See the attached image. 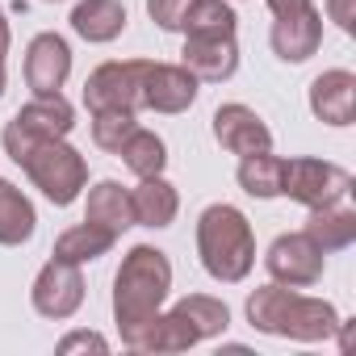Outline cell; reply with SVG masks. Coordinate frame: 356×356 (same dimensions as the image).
<instances>
[{
    "mask_svg": "<svg viewBox=\"0 0 356 356\" xmlns=\"http://www.w3.org/2000/svg\"><path fill=\"white\" fill-rule=\"evenodd\" d=\"M168 289H172L168 256L151 243L130 248L118 277H113V323H118L126 348H134V339L155 323V314L163 310Z\"/></svg>",
    "mask_w": 356,
    "mask_h": 356,
    "instance_id": "1",
    "label": "cell"
},
{
    "mask_svg": "<svg viewBox=\"0 0 356 356\" xmlns=\"http://www.w3.org/2000/svg\"><path fill=\"white\" fill-rule=\"evenodd\" d=\"M248 323L264 335L277 339H298V343H323L335 335L339 314L327 298H306L289 285H260L248 298Z\"/></svg>",
    "mask_w": 356,
    "mask_h": 356,
    "instance_id": "2",
    "label": "cell"
},
{
    "mask_svg": "<svg viewBox=\"0 0 356 356\" xmlns=\"http://www.w3.org/2000/svg\"><path fill=\"white\" fill-rule=\"evenodd\" d=\"M5 151L34 181V189H42V197L55 202V206H72L80 197V189L88 185L84 155L76 147H67L63 138H34V134H22L9 122L5 126Z\"/></svg>",
    "mask_w": 356,
    "mask_h": 356,
    "instance_id": "3",
    "label": "cell"
},
{
    "mask_svg": "<svg viewBox=\"0 0 356 356\" xmlns=\"http://www.w3.org/2000/svg\"><path fill=\"white\" fill-rule=\"evenodd\" d=\"M197 256L214 281H222V285L243 281L256 264V235H252V222L243 218V210H235L227 202L206 206L197 218Z\"/></svg>",
    "mask_w": 356,
    "mask_h": 356,
    "instance_id": "4",
    "label": "cell"
},
{
    "mask_svg": "<svg viewBox=\"0 0 356 356\" xmlns=\"http://www.w3.org/2000/svg\"><path fill=\"white\" fill-rule=\"evenodd\" d=\"M231 327V310L227 302L210 298V293H189L181 298L168 314L159 310L155 323L134 339V352H185L202 339H214Z\"/></svg>",
    "mask_w": 356,
    "mask_h": 356,
    "instance_id": "5",
    "label": "cell"
},
{
    "mask_svg": "<svg viewBox=\"0 0 356 356\" xmlns=\"http://www.w3.org/2000/svg\"><path fill=\"white\" fill-rule=\"evenodd\" d=\"M352 193V172L331 163V159H310V155H298V159H285V181H281V197H293L302 202L306 210H318V206H335Z\"/></svg>",
    "mask_w": 356,
    "mask_h": 356,
    "instance_id": "6",
    "label": "cell"
},
{
    "mask_svg": "<svg viewBox=\"0 0 356 356\" xmlns=\"http://www.w3.org/2000/svg\"><path fill=\"white\" fill-rule=\"evenodd\" d=\"M273 9V51L285 63H306L323 47V17L314 0H268Z\"/></svg>",
    "mask_w": 356,
    "mask_h": 356,
    "instance_id": "7",
    "label": "cell"
},
{
    "mask_svg": "<svg viewBox=\"0 0 356 356\" xmlns=\"http://www.w3.org/2000/svg\"><path fill=\"white\" fill-rule=\"evenodd\" d=\"M151 59H113L101 63L88 80H84V105L97 109H126L138 113L143 109V76H147Z\"/></svg>",
    "mask_w": 356,
    "mask_h": 356,
    "instance_id": "8",
    "label": "cell"
},
{
    "mask_svg": "<svg viewBox=\"0 0 356 356\" xmlns=\"http://www.w3.org/2000/svg\"><path fill=\"white\" fill-rule=\"evenodd\" d=\"M264 268L277 285H289V289H306L323 277L327 268V252L306 235V231H289V235H277L268 256H264Z\"/></svg>",
    "mask_w": 356,
    "mask_h": 356,
    "instance_id": "9",
    "label": "cell"
},
{
    "mask_svg": "<svg viewBox=\"0 0 356 356\" xmlns=\"http://www.w3.org/2000/svg\"><path fill=\"white\" fill-rule=\"evenodd\" d=\"M30 298H34V310L42 314V318H72L76 310H80V302H84V277H80V264H67V260H47L42 264V273L34 277V289H30Z\"/></svg>",
    "mask_w": 356,
    "mask_h": 356,
    "instance_id": "10",
    "label": "cell"
},
{
    "mask_svg": "<svg viewBox=\"0 0 356 356\" xmlns=\"http://www.w3.org/2000/svg\"><path fill=\"white\" fill-rule=\"evenodd\" d=\"M193 101H197V80L181 63H147V76H143V109L185 113Z\"/></svg>",
    "mask_w": 356,
    "mask_h": 356,
    "instance_id": "11",
    "label": "cell"
},
{
    "mask_svg": "<svg viewBox=\"0 0 356 356\" xmlns=\"http://www.w3.org/2000/svg\"><path fill=\"white\" fill-rule=\"evenodd\" d=\"M214 138L231 151V155H256V151H273V130L264 126V118L248 105H218L214 109Z\"/></svg>",
    "mask_w": 356,
    "mask_h": 356,
    "instance_id": "12",
    "label": "cell"
},
{
    "mask_svg": "<svg viewBox=\"0 0 356 356\" xmlns=\"http://www.w3.org/2000/svg\"><path fill=\"white\" fill-rule=\"evenodd\" d=\"M181 67L202 84H222L239 72V47H235V34H222V38H185V51H181Z\"/></svg>",
    "mask_w": 356,
    "mask_h": 356,
    "instance_id": "13",
    "label": "cell"
},
{
    "mask_svg": "<svg viewBox=\"0 0 356 356\" xmlns=\"http://www.w3.org/2000/svg\"><path fill=\"white\" fill-rule=\"evenodd\" d=\"M72 76V47L59 34H38L26 51V84L34 88V97L59 92Z\"/></svg>",
    "mask_w": 356,
    "mask_h": 356,
    "instance_id": "14",
    "label": "cell"
},
{
    "mask_svg": "<svg viewBox=\"0 0 356 356\" xmlns=\"http://www.w3.org/2000/svg\"><path fill=\"white\" fill-rule=\"evenodd\" d=\"M310 113L327 126H352V118H356V76L343 72V67H331V72L314 76Z\"/></svg>",
    "mask_w": 356,
    "mask_h": 356,
    "instance_id": "15",
    "label": "cell"
},
{
    "mask_svg": "<svg viewBox=\"0 0 356 356\" xmlns=\"http://www.w3.org/2000/svg\"><path fill=\"white\" fill-rule=\"evenodd\" d=\"M13 126L34 138H67L76 126V109L63 101V92H47V97H34L30 105H22Z\"/></svg>",
    "mask_w": 356,
    "mask_h": 356,
    "instance_id": "16",
    "label": "cell"
},
{
    "mask_svg": "<svg viewBox=\"0 0 356 356\" xmlns=\"http://www.w3.org/2000/svg\"><path fill=\"white\" fill-rule=\"evenodd\" d=\"M130 210H134V227H172L176 210H181V197L176 189L163 181V176H143L138 189H130Z\"/></svg>",
    "mask_w": 356,
    "mask_h": 356,
    "instance_id": "17",
    "label": "cell"
},
{
    "mask_svg": "<svg viewBox=\"0 0 356 356\" xmlns=\"http://www.w3.org/2000/svg\"><path fill=\"white\" fill-rule=\"evenodd\" d=\"M72 30L84 42H113L126 30V5L122 0H80L72 9Z\"/></svg>",
    "mask_w": 356,
    "mask_h": 356,
    "instance_id": "18",
    "label": "cell"
},
{
    "mask_svg": "<svg viewBox=\"0 0 356 356\" xmlns=\"http://www.w3.org/2000/svg\"><path fill=\"white\" fill-rule=\"evenodd\" d=\"M84 222H97L113 235H122L126 227H134V210H130V189H122L118 181H101L88 189V206H84Z\"/></svg>",
    "mask_w": 356,
    "mask_h": 356,
    "instance_id": "19",
    "label": "cell"
},
{
    "mask_svg": "<svg viewBox=\"0 0 356 356\" xmlns=\"http://www.w3.org/2000/svg\"><path fill=\"white\" fill-rule=\"evenodd\" d=\"M302 231H306L323 252H343V248L356 243V210H348L343 202L318 206V210H310V218H306Z\"/></svg>",
    "mask_w": 356,
    "mask_h": 356,
    "instance_id": "20",
    "label": "cell"
},
{
    "mask_svg": "<svg viewBox=\"0 0 356 356\" xmlns=\"http://www.w3.org/2000/svg\"><path fill=\"white\" fill-rule=\"evenodd\" d=\"M34 227H38V214H34L30 197L0 176V243H5V248H22V243H30Z\"/></svg>",
    "mask_w": 356,
    "mask_h": 356,
    "instance_id": "21",
    "label": "cell"
},
{
    "mask_svg": "<svg viewBox=\"0 0 356 356\" xmlns=\"http://www.w3.org/2000/svg\"><path fill=\"white\" fill-rule=\"evenodd\" d=\"M113 243H118L113 231H105V227H97V222H80V227H72V231H63V235L55 239V256L67 260V264H88V260L109 256Z\"/></svg>",
    "mask_w": 356,
    "mask_h": 356,
    "instance_id": "22",
    "label": "cell"
},
{
    "mask_svg": "<svg viewBox=\"0 0 356 356\" xmlns=\"http://www.w3.org/2000/svg\"><path fill=\"white\" fill-rule=\"evenodd\" d=\"M235 9L227 0H189L185 17H181V34L185 38H222L235 34Z\"/></svg>",
    "mask_w": 356,
    "mask_h": 356,
    "instance_id": "23",
    "label": "cell"
},
{
    "mask_svg": "<svg viewBox=\"0 0 356 356\" xmlns=\"http://www.w3.org/2000/svg\"><path fill=\"white\" fill-rule=\"evenodd\" d=\"M281 181H285V159L273 151H256V155H239V185L252 197H281Z\"/></svg>",
    "mask_w": 356,
    "mask_h": 356,
    "instance_id": "24",
    "label": "cell"
},
{
    "mask_svg": "<svg viewBox=\"0 0 356 356\" xmlns=\"http://www.w3.org/2000/svg\"><path fill=\"white\" fill-rule=\"evenodd\" d=\"M118 155H122V163L138 176H159L163 172V163H168V147H163V138L155 134V130H143V126H134L130 134H126V143L118 147Z\"/></svg>",
    "mask_w": 356,
    "mask_h": 356,
    "instance_id": "25",
    "label": "cell"
},
{
    "mask_svg": "<svg viewBox=\"0 0 356 356\" xmlns=\"http://www.w3.org/2000/svg\"><path fill=\"white\" fill-rule=\"evenodd\" d=\"M138 122H134V113H126V109H97L92 113V143L101 147V151H113L118 155V147L126 143V134L134 130Z\"/></svg>",
    "mask_w": 356,
    "mask_h": 356,
    "instance_id": "26",
    "label": "cell"
},
{
    "mask_svg": "<svg viewBox=\"0 0 356 356\" xmlns=\"http://www.w3.org/2000/svg\"><path fill=\"white\" fill-rule=\"evenodd\" d=\"M185 5H189V0H147V13H151V22L159 30H181Z\"/></svg>",
    "mask_w": 356,
    "mask_h": 356,
    "instance_id": "27",
    "label": "cell"
},
{
    "mask_svg": "<svg viewBox=\"0 0 356 356\" xmlns=\"http://www.w3.org/2000/svg\"><path fill=\"white\" fill-rule=\"evenodd\" d=\"M59 352L63 356H72V352H109V339L97 335V331H72V335L59 339Z\"/></svg>",
    "mask_w": 356,
    "mask_h": 356,
    "instance_id": "28",
    "label": "cell"
},
{
    "mask_svg": "<svg viewBox=\"0 0 356 356\" xmlns=\"http://www.w3.org/2000/svg\"><path fill=\"white\" fill-rule=\"evenodd\" d=\"M327 13L343 34H356V0H327Z\"/></svg>",
    "mask_w": 356,
    "mask_h": 356,
    "instance_id": "29",
    "label": "cell"
},
{
    "mask_svg": "<svg viewBox=\"0 0 356 356\" xmlns=\"http://www.w3.org/2000/svg\"><path fill=\"white\" fill-rule=\"evenodd\" d=\"M9 55V22H5V9H0V59Z\"/></svg>",
    "mask_w": 356,
    "mask_h": 356,
    "instance_id": "30",
    "label": "cell"
},
{
    "mask_svg": "<svg viewBox=\"0 0 356 356\" xmlns=\"http://www.w3.org/2000/svg\"><path fill=\"white\" fill-rule=\"evenodd\" d=\"M0 92H5V59H0Z\"/></svg>",
    "mask_w": 356,
    "mask_h": 356,
    "instance_id": "31",
    "label": "cell"
}]
</instances>
